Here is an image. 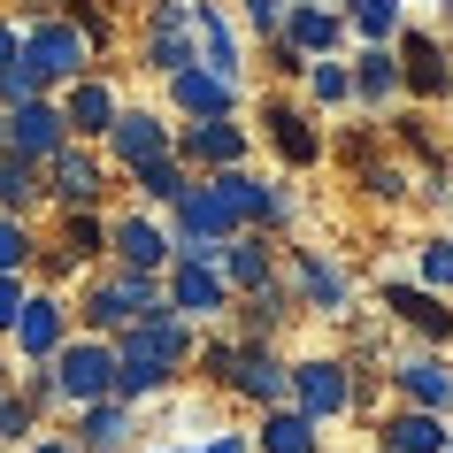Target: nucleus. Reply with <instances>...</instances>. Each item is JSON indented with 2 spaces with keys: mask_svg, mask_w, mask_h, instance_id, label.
Instances as JSON below:
<instances>
[{
  "mask_svg": "<svg viewBox=\"0 0 453 453\" xmlns=\"http://www.w3.org/2000/svg\"><path fill=\"white\" fill-rule=\"evenodd\" d=\"M70 308H77V331L116 338L123 323H139L146 308H162V277H146V269H123V262H108V269H93V277H85V292H77Z\"/></svg>",
  "mask_w": 453,
  "mask_h": 453,
  "instance_id": "obj_1",
  "label": "nucleus"
},
{
  "mask_svg": "<svg viewBox=\"0 0 453 453\" xmlns=\"http://www.w3.org/2000/svg\"><path fill=\"white\" fill-rule=\"evenodd\" d=\"M285 285L300 300V315H315V323H346L354 315V269L338 262L331 246H285Z\"/></svg>",
  "mask_w": 453,
  "mask_h": 453,
  "instance_id": "obj_2",
  "label": "nucleus"
},
{
  "mask_svg": "<svg viewBox=\"0 0 453 453\" xmlns=\"http://www.w3.org/2000/svg\"><path fill=\"white\" fill-rule=\"evenodd\" d=\"M24 62L47 77V93H62V85H77L85 70H100L93 47H85V31H77L62 8H47V16H24Z\"/></svg>",
  "mask_w": 453,
  "mask_h": 453,
  "instance_id": "obj_3",
  "label": "nucleus"
},
{
  "mask_svg": "<svg viewBox=\"0 0 453 453\" xmlns=\"http://www.w3.org/2000/svg\"><path fill=\"white\" fill-rule=\"evenodd\" d=\"M377 308H384V323L407 331L415 346H446V354H453V300H446V292L415 285V277H384V285H377Z\"/></svg>",
  "mask_w": 453,
  "mask_h": 453,
  "instance_id": "obj_4",
  "label": "nucleus"
},
{
  "mask_svg": "<svg viewBox=\"0 0 453 453\" xmlns=\"http://www.w3.org/2000/svg\"><path fill=\"white\" fill-rule=\"evenodd\" d=\"M100 154H108V169L131 177V169L177 154V123H169V108H131V100H123L116 123H108V139H100Z\"/></svg>",
  "mask_w": 453,
  "mask_h": 453,
  "instance_id": "obj_5",
  "label": "nucleus"
},
{
  "mask_svg": "<svg viewBox=\"0 0 453 453\" xmlns=\"http://www.w3.org/2000/svg\"><path fill=\"white\" fill-rule=\"evenodd\" d=\"M384 384H392V407L453 415V354H446V346H407V354H392Z\"/></svg>",
  "mask_w": 453,
  "mask_h": 453,
  "instance_id": "obj_6",
  "label": "nucleus"
},
{
  "mask_svg": "<svg viewBox=\"0 0 453 453\" xmlns=\"http://www.w3.org/2000/svg\"><path fill=\"white\" fill-rule=\"evenodd\" d=\"M292 407H308L315 423L354 415V361L346 354H292Z\"/></svg>",
  "mask_w": 453,
  "mask_h": 453,
  "instance_id": "obj_7",
  "label": "nucleus"
},
{
  "mask_svg": "<svg viewBox=\"0 0 453 453\" xmlns=\"http://www.w3.org/2000/svg\"><path fill=\"white\" fill-rule=\"evenodd\" d=\"M392 54H400V93H407V100H423V108L453 100V47L438 39V31H423V24H400Z\"/></svg>",
  "mask_w": 453,
  "mask_h": 453,
  "instance_id": "obj_8",
  "label": "nucleus"
},
{
  "mask_svg": "<svg viewBox=\"0 0 453 453\" xmlns=\"http://www.w3.org/2000/svg\"><path fill=\"white\" fill-rule=\"evenodd\" d=\"M47 369H54L62 407H85V400H108V392H116V346L93 338V331H70V346H62Z\"/></svg>",
  "mask_w": 453,
  "mask_h": 453,
  "instance_id": "obj_9",
  "label": "nucleus"
},
{
  "mask_svg": "<svg viewBox=\"0 0 453 453\" xmlns=\"http://www.w3.org/2000/svg\"><path fill=\"white\" fill-rule=\"evenodd\" d=\"M108 192H116V169H108V154L93 139H70L47 162V200L54 208H108Z\"/></svg>",
  "mask_w": 453,
  "mask_h": 453,
  "instance_id": "obj_10",
  "label": "nucleus"
},
{
  "mask_svg": "<svg viewBox=\"0 0 453 453\" xmlns=\"http://www.w3.org/2000/svg\"><path fill=\"white\" fill-rule=\"evenodd\" d=\"M169 254H177V239H169V215L162 208H108V262L162 277Z\"/></svg>",
  "mask_w": 453,
  "mask_h": 453,
  "instance_id": "obj_11",
  "label": "nucleus"
},
{
  "mask_svg": "<svg viewBox=\"0 0 453 453\" xmlns=\"http://www.w3.org/2000/svg\"><path fill=\"white\" fill-rule=\"evenodd\" d=\"M246 154H254V131H246L239 116H192V123H177V162H185L192 177L239 169Z\"/></svg>",
  "mask_w": 453,
  "mask_h": 453,
  "instance_id": "obj_12",
  "label": "nucleus"
},
{
  "mask_svg": "<svg viewBox=\"0 0 453 453\" xmlns=\"http://www.w3.org/2000/svg\"><path fill=\"white\" fill-rule=\"evenodd\" d=\"M262 139H269V154H277L285 169H315L323 154H331L315 108H308V100H292V93H269L262 100Z\"/></svg>",
  "mask_w": 453,
  "mask_h": 453,
  "instance_id": "obj_13",
  "label": "nucleus"
},
{
  "mask_svg": "<svg viewBox=\"0 0 453 453\" xmlns=\"http://www.w3.org/2000/svg\"><path fill=\"white\" fill-rule=\"evenodd\" d=\"M185 62H200V39H192V0H146L139 70H154V77H177Z\"/></svg>",
  "mask_w": 453,
  "mask_h": 453,
  "instance_id": "obj_14",
  "label": "nucleus"
},
{
  "mask_svg": "<svg viewBox=\"0 0 453 453\" xmlns=\"http://www.w3.org/2000/svg\"><path fill=\"white\" fill-rule=\"evenodd\" d=\"M162 300L185 315V323H200V331H208V323H223V315H231V300H239V292L223 285V269H215V262H177V254H169Z\"/></svg>",
  "mask_w": 453,
  "mask_h": 453,
  "instance_id": "obj_15",
  "label": "nucleus"
},
{
  "mask_svg": "<svg viewBox=\"0 0 453 453\" xmlns=\"http://www.w3.org/2000/svg\"><path fill=\"white\" fill-rule=\"evenodd\" d=\"M70 331H77V308L54 285H31L24 292V315H16V331H8V338H16V354H24V361H54L62 346H70Z\"/></svg>",
  "mask_w": 453,
  "mask_h": 453,
  "instance_id": "obj_16",
  "label": "nucleus"
},
{
  "mask_svg": "<svg viewBox=\"0 0 453 453\" xmlns=\"http://www.w3.org/2000/svg\"><path fill=\"white\" fill-rule=\"evenodd\" d=\"M192 39H200V62H208L215 77L246 85V70H254V47H246V24L223 8V0H192Z\"/></svg>",
  "mask_w": 453,
  "mask_h": 453,
  "instance_id": "obj_17",
  "label": "nucleus"
},
{
  "mask_svg": "<svg viewBox=\"0 0 453 453\" xmlns=\"http://www.w3.org/2000/svg\"><path fill=\"white\" fill-rule=\"evenodd\" d=\"M223 392H231L239 407H254V415H262V407H285L292 400V354L285 346H246L239 338V369H231Z\"/></svg>",
  "mask_w": 453,
  "mask_h": 453,
  "instance_id": "obj_18",
  "label": "nucleus"
},
{
  "mask_svg": "<svg viewBox=\"0 0 453 453\" xmlns=\"http://www.w3.org/2000/svg\"><path fill=\"white\" fill-rule=\"evenodd\" d=\"M108 346H116V400L146 407V400H169V392L185 384V369H177V361H162L154 346H139L131 331H116Z\"/></svg>",
  "mask_w": 453,
  "mask_h": 453,
  "instance_id": "obj_19",
  "label": "nucleus"
},
{
  "mask_svg": "<svg viewBox=\"0 0 453 453\" xmlns=\"http://www.w3.org/2000/svg\"><path fill=\"white\" fill-rule=\"evenodd\" d=\"M162 93H169V116H177V123H192V116H239L246 85L215 77L208 62H185L177 77H162Z\"/></svg>",
  "mask_w": 453,
  "mask_h": 453,
  "instance_id": "obj_20",
  "label": "nucleus"
},
{
  "mask_svg": "<svg viewBox=\"0 0 453 453\" xmlns=\"http://www.w3.org/2000/svg\"><path fill=\"white\" fill-rule=\"evenodd\" d=\"M62 146H70V116H62V100H54V93L24 100V108H8V154H24V162L47 169Z\"/></svg>",
  "mask_w": 453,
  "mask_h": 453,
  "instance_id": "obj_21",
  "label": "nucleus"
},
{
  "mask_svg": "<svg viewBox=\"0 0 453 453\" xmlns=\"http://www.w3.org/2000/svg\"><path fill=\"white\" fill-rule=\"evenodd\" d=\"M223 285L239 292H262V285H277V277H285V239H269V231H231V239H223Z\"/></svg>",
  "mask_w": 453,
  "mask_h": 453,
  "instance_id": "obj_22",
  "label": "nucleus"
},
{
  "mask_svg": "<svg viewBox=\"0 0 453 453\" xmlns=\"http://www.w3.org/2000/svg\"><path fill=\"white\" fill-rule=\"evenodd\" d=\"M70 438L85 453H131L139 446V407L116 400V392L108 400H85V407H70Z\"/></svg>",
  "mask_w": 453,
  "mask_h": 453,
  "instance_id": "obj_23",
  "label": "nucleus"
},
{
  "mask_svg": "<svg viewBox=\"0 0 453 453\" xmlns=\"http://www.w3.org/2000/svg\"><path fill=\"white\" fill-rule=\"evenodd\" d=\"M62 116H70V139H108V123H116V108H123V93H116V77L108 70H85L77 85H62Z\"/></svg>",
  "mask_w": 453,
  "mask_h": 453,
  "instance_id": "obj_24",
  "label": "nucleus"
},
{
  "mask_svg": "<svg viewBox=\"0 0 453 453\" xmlns=\"http://www.w3.org/2000/svg\"><path fill=\"white\" fill-rule=\"evenodd\" d=\"M292 315H300V300H292V285L277 277V285H262V292H246V300H231V315H223V323H231L246 346H277Z\"/></svg>",
  "mask_w": 453,
  "mask_h": 453,
  "instance_id": "obj_25",
  "label": "nucleus"
},
{
  "mask_svg": "<svg viewBox=\"0 0 453 453\" xmlns=\"http://www.w3.org/2000/svg\"><path fill=\"white\" fill-rule=\"evenodd\" d=\"M453 438V415H430V407H384L369 423V446H392V453H446Z\"/></svg>",
  "mask_w": 453,
  "mask_h": 453,
  "instance_id": "obj_26",
  "label": "nucleus"
},
{
  "mask_svg": "<svg viewBox=\"0 0 453 453\" xmlns=\"http://www.w3.org/2000/svg\"><path fill=\"white\" fill-rule=\"evenodd\" d=\"M208 192L223 200V215H231V231H269V192H277V177H262V169H215Z\"/></svg>",
  "mask_w": 453,
  "mask_h": 453,
  "instance_id": "obj_27",
  "label": "nucleus"
},
{
  "mask_svg": "<svg viewBox=\"0 0 453 453\" xmlns=\"http://www.w3.org/2000/svg\"><path fill=\"white\" fill-rule=\"evenodd\" d=\"M331 446V423H315L308 407H262L254 415V453H323Z\"/></svg>",
  "mask_w": 453,
  "mask_h": 453,
  "instance_id": "obj_28",
  "label": "nucleus"
},
{
  "mask_svg": "<svg viewBox=\"0 0 453 453\" xmlns=\"http://www.w3.org/2000/svg\"><path fill=\"white\" fill-rule=\"evenodd\" d=\"M346 62H354V108L361 116H392V108H400V54L392 47H354L346 54Z\"/></svg>",
  "mask_w": 453,
  "mask_h": 453,
  "instance_id": "obj_29",
  "label": "nucleus"
},
{
  "mask_svg": "<svg viewBox=\"0 0 453 453\" xmlns=\"http://www.w3.org/2000/svg\"><path fill=\"white\" fill-rule=\"evenodd\" d=\"M285 39L300 54H346L354 39H346V16H338V0H292V16H285Z\"/></svg>",
  "mask_w": 453,
  "mask_h": 453,
  "instance_id": "obj_30",
  "label": "nucleus"
},
{
  "mask_svg": "<svg viewBox=\"0 0 453 453\" xmlns=\"http://www.w3.org/2000/svg\"><path fill=\"white\" fill-rule=\"evenodd\" d=\"M338 16H346L354 47H392L400 24H407V0H338Z\"/></svg>",
  "mask_w": 453,
  "mask_h": 453,
  "instance_id": "obj_31",
  "label": "nucleus"
},
{
  "mask_svg": "<svg viewBox=\"0 0 453 453\" xmlns=\"http://www.w3.org/2000/svg\"><path fill=\"white\" fill-rule=\"evenodd\" d=\"M300 93H308L315 116H323V108H354V62H346V54H315L308 70H300Z\"/></svg>",
  "mask_w": 453,
  "mask_h": 453,
  "instance_id": "obj_32",
  "label": "nucleus"
},
{
  "mask_svg": "<svg viewBox=\"0 0 453 453\" xmlns=\"http://www.w3.org/2000/svg\"><path fill=\"white\" fill-rule=\"evenodd\" d=\"M47 200V169L24 154H0V215H31Z\"/></svg>",
  "mask_w": 453,
  "mask_h": 453,
  "instance_id": "obj_33",
  "label": "nucleus"
},
{
  "mask_svg": "<svg viewBox=\"0 0 453 453\" xmlns=\"http://www.w3.org/2000/svg\"><path fill=\"white\" fill-rule=\"evenodd\" d=\"M231 369H239V331H231V323H208V331H200V346H192V377L223 392V384H231Z\"/></svg>",
  "mask_w": 453,
  "mask_h": 453,
  "instance_id": "obj_34",
  "label": "nucleus"
},
{
  "mask_svg": "<svg viewBox=\"0 0 453 453\" xmlns=\"http://www.w3.org/2000/svg\"><path fill=\"white\" fill-rule=\"evenodd\" d=\"M192 185V169L177 162V154H162V162H146V169H131V192H139V208H177V192Z\"/></svg>",
  "mask_w": 453,
  "mask_h": 453,
  "instance_id": "obj_35",
  "label": "nucleus"
},
{
  "mask_svg": "<svg viewBox=\"0 0 453 453\" xmlns=\"http://www.w3.org/2000/svg\"><path fill=\"white\" fill-rule=\"evenodd\" d=\"M354 185L369 208H400L407 192H415V177H407V162H384V154H369V162H354Z\"/></svg>",
  "mask_w": 453,
  "mask_h": 453,
  "instance_id": "obj_36",
  "label": "nucleus"
},
{
  "mask_svg": "<svg viewBox=\"0 0 453 453\" xmlns=\"http://www.w3.org/2000/svg\"><path fill=\"white\" fill-rule=\"evenodd\" d=\"M54 8H62V16L85 31L93 62H108V54H116V0H54Z\"/></svg>",
  "mask_w": 453,
  "mask_h": 453,
  "instance_id": "obj_37",
  "label": "nucleus"
},
{
  "mask_svg": "<svg viewBox=\"0 0 453 453\" xmlns=\"http://www.w3.org/2000/svg\"><path fill=\"white\" fill-rule=\"evenodd\" d=\"M415 285H430V292L453 300V231H423V239H415Z\"/></svg>",
  "mask_w": 453,
  "mask_h": 453,
  "instance_id": "obj_38",
  "label": "nucleus"
},
{
  "mask_svg": "<svg viewBox=\"0 0 453 453\" xmlns=\"http://www.w3.org/2000/svg\"><path fill=\"white\" fill-rule=\"evenodd\" d=\"M31 262H39L31 215H0V277H31Z\"/></svg>",
  "mask_w": 453,
  "mask_h": 453,
  "instance_id": "obj_39",
  "label": "nucleus"
},
{
  "mask_svg": "<svg viewBox=\"0 0 453 453\" xmlns=\"http://www.w3.org/2000/svg\"><path fill=\"white\" fill-rule=\"evenodd\" d=\"M262 70L277 77V85H300V70H308V54L292 47L285 31H269V39H262Z\"/></svg>",
  "mask_w": 453,
  "mask_h": 453,
  "instance_id": "obj_40",
  "label": "nucleus"
},
{
  "mask_svg": "<svg viewBox=\"0 0 453 453\" xmlns=\"http://www.w3.org/2000/svg\"><path fill=\"white\" fill-rule=\"evenodd\" d=\"M39 93H47V77H39L24 54H16V62L0 70V108H24V100H39Z\"/></svg>",
  "mask_w": 453,
  "mask_h": 453,
  "instance_id": "obj_41",
  "label": "nucleus"
},
{
  "mask_svg": "<svg viewBox=\"0 0 453 453\" xmlns=\"http://www.w3.org/2000/svg\"><path fill=\"white\" fill-rule=\"evenodd\" d=\"M16 400H24L31 415H54V407H62V392H54V369H47V361H31V369H24V392H16Z\"/></svg>",
  "mask_w": 453,
  "mask_h": 453,
  "instance_id": "obj_42",
  "label": "nucleus"
},
{
  "mask_svg": "<svg viewBox=\"0 0 453 453\" xmlns=\"http://www.w3.org/2000/svg\"><path fill=\"white\" fill-rule=\"evenodd\" d=\"M292 231H300V185L277 177V192H269V239H292Z\"/></svg>",
  "mask_w": 453,
  "mask_h": 453,
  "instance_id": "obj_43",
  "label": "nucleus"
},
{
  "mask_svg": "<svg viewBox=\"0 0 453 453\" xmlns=\"http://www.w3.org/2000/svg\"><path fill=\"white\" fill-rule=\"evenodd\" d=\"M292 16V0H239V24L254 31V39H269V31H285Z\"/></svg>",
  "mask_w": 453,
  "mask_h": 453,
  "instance_id": "obj_44",
  "label": "nucleus"
},
{
  "mask_svg": "<svg viewBox=\"0 0 453 453\" xmlns=\"http://www.w3.org/2000/svg\"><path fill=\"white\" fill-rule=\"evenodd\" d=\"M200 453H254V430H239V423H215L208 438H200Z\"/></svg>",
  "mask_w": 453,
  "mask_h": 453,
  "instance_id": "obj_45",
  "label": "nucleus"
},
{
  "mask_svg": "<svg viewBox=\"0 0 453 453\" xmlns=\"http://www.w3.org/2000/svg\"><path fill=\"white\" fill-rule=\"evenodd\" d=\"M24 292H31V277H0V338L16 331V315H24Z\"/></svg>",
  "mask_w": 453,
  "mask_h": 453,
  "instance_id": "obj_46",
  "label": "nucleus"
},
{
  "mask_svg": "<svg viewBox=\"0 0 453 453\" xmlns=\"http://www.w3.org/2000/svg\"><path fill=\"white\" fill-rule=\"evenodd\" d=\"M400 146H407V154H438V139L423 131V108H415V116H400Z\"/></svg>",
  "mask_w": 453,
  "mask_h": 453,
  "instance_id": "obj_47",
  "label": "nucleus"
},
{
  "mask_svg": "<svg viewBox=\"0 0 453 453\" xmlns=\"http://www.w3.org/2000/svg\"><path fill=\"white\" fill-rule=\"evenodd\" d=\"M24 54V16H0V70Z\"/></svg>",
  "mask_w": 453,
  "mask_h": 453,
  "instance_id": "obj_48",
  "label": "nucleus"
},
{
  "mask_svg": "<svg viewBox=\"0 0 453 453\" xmlns=\"http://www.w3.org/2000/svg\"><path fill=\"white\" fill-rule=\"evenodd\" d=\"M24 453H85V446H77L70 430H39V438H31V446H24Z\"/></svg>",
  "mask_w": 453,
  "mask_h": 453,
  "instance_id": "obj_49",
  "label": "nucleus"
},
{
  "mask_svg": "<svg viewBox=\"0 0 453 453\" xmlns=\"http://www.w3.org/2000/svg\"><path fill=\"white\" fill-rule=\"evenodd\" d=\"M131 453H200V438H162V446H131Z\"/></svg>",
  "mask_w": 453,
  "mask_h": 453,
  "instance_id": "obj_50",
  "label": "nucleus"
},
{
  "mask_svg": "<svg viewBox=\"0 0 453 453\" xmlns=\"http://www.w3.org/2000/svg\"><path fill=\"white\" fill-rule=\"evenodd\" d=\"M16 8H24V16H47V8H54V0H16Z\"/></svg>",
  "mask_w": 453,
  "mask_h": 453,
  "instance_id": "obj_51",
  "label": "nucleus"
},
{
  "mask_svg": "<svg viewBox=\"0 0 453 453\" xmlns=\"http://www.w3.org/2000/svg\"><path fill=\"white\" fill-rule=\"evenodd\" d=\"M0 154H8V108H0Z\"/></svg>",
  "mask_w": 453,
  "mask_h": 453,
  "instance_id": "obj_52",
  "label": "nucleus"
},
{
  "mask_svg": "<svg viewBox=\"0 0 453 453\" xmlns=\"http://www.w3.org/2000/svg\"><path fill=\"white\" fill-rule=\"evenodd\" d=\"M0 407H8V384H0Z\"/></svg>",
  "mask_w": 453,
  "mask_h": 453,
  "instance_id": "obj_53",
  "label": "nucleus"
},
{
  "mask_svg": "<svg viewBox=\"0 0 453 453\" xmlns=\"http://www.w3.org/2000/svg\"><path fill=\"white\" fill-rule=\"evenodd\" d=\"M369 453H392V446H369Z\"/></svg>",
  "mask_w": 453,
  "mask_h": 453,
  "instance_id": "obj_54",
  "label": "nucleus"
},
{
  "mask_svg": "<svg viewBox=\"0 0 453 453\" xmlns=\"http://www.w3.org/2000/svg\"><path fill=\"white\" fill-rule=\"evenodd\" d=\"M438 8H453V0H438Z\"/></svg>",
  "mask_w": 453,
  "mask_h": 453,
  "instance_id": "obj_55",
  "label": "nucleus"
},
{
  "mask_svg": "<svg viewBox=\"0 0 453 453\" xmlns=\"http://www.w3.org/2000/svg\"><path fill=\"white\" fill-rule=\"evenodd\" d=\"M446 24H453V8H446Z\"/></svg>",
  "mask_w": 453,
  "mask_h": 453,
  "instance_id": "obj_56",
  "label": "nucleus"
},
{
  "mask_svg": "<svg viewBox=\"0 0 453 453\" xmlns=\"http://www.w3.org/2000/svg\"><path fill=\"white\" fill-rule=\"evenodd\" d=\"M446 453H453V438H446Z\"/></svg>",
  "mask_w": 453,
  "mask_h": 453,
  "instance_id": "obj_57",
  "label": "nucleus"
}]
</instances>
